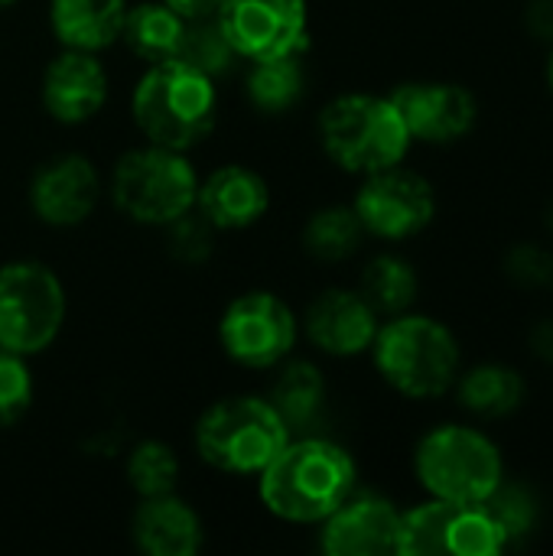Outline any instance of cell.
I'll use <instances>...</instances> for the list:
<instances>
[{"label": "cell", "mask_w": 553, "mask_h": 556, "mask_svg": "<svg viewBox=\"0 0 553 556\" xmlns=\"http://www.w3.org/2000/svg\"><path fill=\"white\" fill-rule=\"evenodd\" d=\"M378 313L359 290H326L319 293L303 319L306 339L332 358L365 355L378 336Z\"/></svg>", "instance_id": "obj_16"}, {"label": "cell", "mask_w": 553, "mask_h": 556, "mask_svg": "<svg viewBox=\"0 0 553 556\" xmlns=\"http://www.w3.org/2000/svg\"><path fill=\"white\" fill-rule=\"evenodd\" d=\"M359 293L378 316H401L417 303L420 280L411 261L398 254H378L365 264Z\"/></svg>", "instance_id": "obj_25"}, {"label": "cell", "mask_w": 553, "mask_h": 556, "mask_svg": "<svg viewBox=\"0 0 553 556\" xmlns=\"http://www.w3.org/2000/svg\"><path fill=\"white\" fill-rule=\"evenodd\" d=\"M316 130L323 153L352 176H372L404 163L414 143L394 101L388 94L368 91L332 98L319 111Z\"/></svg>", "instance_id": "obj_4"}, {"label": "cell", "mask_w": 553, "mask_h": 556, "mask_svg": "<svg viewBox=\"0 0 553 556\" xmlns=\"http://www.w3.org/2000/svg\"><path fill=\"white\" fill-rule=\"evenodd\" d=\"M372 358L388 388L411 401L443 397L460 378V342L433 316L401 313L378 326Z\"/></svg>", "instance_id": "obj_3"}, {"label": "cell", "mask_w": 553, "mask_h": 556, "mask_svg": "<svg viewBox=\"0 0 553 556\" xmlns=\"http://www.w3.org/2000/svg\"><path fill=\"white\" fill-rule=\"evenodd\" d=\"M127 0H49V26L62 49L104 52L121 42Z\"/></svg>", "instance_id": "obj_19"}, {"label": "cell", "mask_w": 553, "mask_h": 556, "mask_svg": "<svg viewBox=\"0 0 553 556\" xmlns=\"http://www.w3.org/2000/svg\"><path fill=\"white\" fill-rule=\"evenodd\" d=\"M166 7H173L183 20H202V16H218L222 0H163Z\"/></svg>", "instance_id": "obj_34"}, {"label": "cell", "mask_w": 553, "mask_h": 556, "mask_svg": "<svg viewBox=\"0 0 553 556\" xmlns=\"http://www.w3.org/2000/svg\"><path fill=\"white\" fill-rule=\"evenodd\" d=\"M456 397L460 404L482 417V420H502L512 417L515 410H521L525 397H528V384L525 378L499 362H486L469 368L463 378H456Z\"/></svg>", "instance_id": "obj_21"}, {"label": "cell", "mask_w": 553, "mask_h": 556, "mask_svg": "<svg viewBox=\"0 0 553 556\" xmlns=\"http://www.w3.org/2000/svg\"><path fill=\"white\" fill-rule=\"evenodd\" d=\"M130 538L147 556H196L205 547V525L176 492L140 498L130 518Z\"/></svg>", "instance_id": "obj_18"}, {"label": "cell", "mask_w": 553, "mask_h": 556, "mask_svg": "<svg viewBox=\"0 0 553 556\" xmlns=\"http://www.w3.org/2000/svg\"><path fill=\"white\" fill-rule=\"evenodd\" d=\"M218 20L244 62L303 55L310 46L306 0H222Z\"/></svg>", "instance_id": "obj_11"}, {"label": "cell", "mask_w": 553, "mask_h": 556, "mask_svg": "<svg viewBox=\"0 0 553 556\" xmlns=\"http://www.w3.org/2000/svg\"><path fill=\"white\" fill-rule=\"evenodd\" d=\"M244 91L254 111L261 114H287L306 94V65L300 55H280L267 62H251L244 78Z\"/></svg>", "instance_id": "obj_23"}, {"label": "cell", "mask_w": 553, "mask_h": 556, "mask_svg": "<svg viewBox=\"0 0 553 556\" xmlns=\"http://www.w3.org/2000/svg\"><path fill=\"white\" fill-rule=\"evenodd\" d=\"M199 173L186 153L166 147L127 150L111 173V202L147 228H166L196 208Z\"/></svg>", "instance_id": "obj_6"}, {"label": "cell", "mask_w": 553, "mask_h": 556, "mask_svg": "<svg viewBox=\"0 0 553 556\" xmlns=\"http://www.w3.org/2000/svg\"><path fill=\"white\" fill-rule=\"evenodd\" d=\"M108 94H111L108 68L101 65L98 52H81V49H62L59 55H52L39 81V98L46 114L65 127H78L91 121L108 104Z\"/></svg>", "instance_id": "obj_14"}, {"label": "cell", "mask_w": 553, "mask_h": 556, "mask_svg": "<svg viewBox=\"0 0 553 556\" xmlns=\"http://www.w3.org/2000/svg\"><path fill=\"white\" fill-rule=\"evenodd\" d=\"M525 26L535 39L553 42V0H531L525 10Z\"/></svg>", "instance_id": "obj_33"}, {"label": "cell", "mask_w": 553, "mask_h": 556, "mask_svg": "<svg viewBox=\"0 0 553 556\" xmlns=\"http://www.w3.org/2000/svg\"><path fill=\"white\" fill-rule=\"evenodd\" d=\"M287 440L290 427L261 394H235L212 404L192 433L199 459L209 469L238 479H257Z\"/></svg>", "instance_id": "obj_5"}, {"label": "cell", "mask_w": 553, "mask_h": 556, "mask_svg": "<svg viewBox=\"0 0 553 556\" xmlns=\"http://www.w3.org/2000/svg\"><path fill=\"white\" fill-rule=\"evenodd\" d=\"M166 231H169V254L183 264H199L215 248V228L196 208L176 218L173 225H166Z\"/></svg>", "instance_id": "obj_31"}, {"label": "cell", "mask_w": 553, "mask_h": 556, "mask_svg": "<svg viewBox=\"0 0 553 556\" xmlns=\"http://www.w3.org/2000/svg\"><path fill=\"white\" fill-rule=\"evenodd\" d=\"M531 345H535V352H541L544 358H553V319L538 323V329L531 332Z\"/></svg>", "instance_id": "obj_35"}, {"label": "cell", "mask_w": 553, "mask_h": 556, "mask_svg": "<svg viewBox=\"0 0 553 556\" xmlns=\"http://www.w3.org/2000/svg\"><path fill=\"white\" fill-rule=\"evenodd\" d=\"M65 287L39 261L0 267V349L23 358L42 355L65 326Z\"/></svg>", "instance_id": "obj_8"}, {"label": "cell", "mask_w": 553, "mask_h": 556, "mask_svg": "<svg viewBox=\"0 0 553 556\" xmlns=\"http://www.w3.org/2000/svg\"><path fill=\"white\" fill-rule=\"evenodd\" d=\"M127 485L140 495V498H153V495H166L176 492L179 482V456L169 443L160 440H143L127 453V466H124Z\"/></svg>", "instance_id": "obj_28"}, {"label": "cell", "mask_w": 553, "mask_h": 556, "mask_svg": "<svg viewBox=\"0 0 553 556\" xmlns=\"http://www.w3.org/2000/svg\"><path fill=\"white\" fill-rule=\"evenodd\" d=\"M10 3H16V0H0V7H10Z\"/></svg>", "instance_id": "obj_38"}, {"label": "cell", "mask_w": 553, "mask_h": 556, "mask_svg": "<svg viewBox=\"0 0 553 556\" xmlns=\"http://www.w3.org/2000/svg\"><path fill=\"white\" fill-rule=\"evenodd\" d=\"M362 179L365 182L359 186L352 208L365 235L381 241H407L430 228L437 215V192L420 173L398 163Z\"/></svg>", "instance_id": "obj_10"}, {"label": "cell", "mask_w": 553, "mask_h": 556, "mask_svg": "<svg viewBox=\"0 0 553 556\" xmlns=\"http://www.w3.org/2000/svg\"><path fill=\"white\" fill-rule=\"evenodd\" d=\"M365 241V228L352 205H326L303 225V251L316 261H349Z\"/></svg>", "instance_id": "obj_26"}, {"label": "cell", "mask_w": 553, "mask_h": 556, "mask_svg": "<svg viewBox=\"0 0 553 556\" xmlns=\"http://www.w3.org/2000/svg\"><path fill=\"white\" fill-rule=\"evenodd\" d=\"M36 397V381L29 371V358L0 349V430L20 424Z\"/></svg>", "instance_id": "obj_30"}, {"label": "cell", "mask_w": 553, "mask_h": 556, "mask_svg": "<svg viewBox=\"0 0 553 556\" xmlns=\"http://www.w3.org/2000/svg\"><path fill=\"white\" fill-rule=\"evenodd\" d=\"M463 505L427 498L424 505L401 511V538L398 554L401 556H453V538Z\"/></svg>", "instance_id": "obj_24"}, {"label": "cell", "mask_w": 553, "mask_h": 556, "mask_svg": "<svg viewBox=\"0 0 553 556\" xmlns=\"http://www.w3.org/2000/svg\"><path fill=\"white\" fill-rule=\"evenodd\" d=\"M300 339V319L271 290L235 296L218 319L222 352L248 371H274L287 362Z\"/></svg>", "instance_id": "obj_9"}, {"label": "cell", "mask_w": 553, "mask_h": 556, "mask_svg": "<svg viewBox=\"0 0 553 556\" xmlns=\"http://www.w3.org/2000/svg\"><path fill=\"white\" fill-rule=\"evenodd\" d=\"M551 283H553V280H551Z\"/></svg>", "instance_id": "obj_39"}, {"label": "cell", "mask_w": 553, "mask_h": 556, "mask_svg": "<svg viewBox=\"0 0 553 556\" xmlns=\"http://www.w3.org/2000/svg\"><path fill=\"white\" fill-rule=\"evenodd\" d=\"M271 208V186L267 179L241 163L218 166L205 179H199L196 212L215 231H241L257 225Z\"/></svg>", "instance_id": "obj_17"}, {"label": "cell", "mask_w": 553, "mask_h": 556, "mask_svg": "<svg viewBox=\"0 0 553 556\" xmlns=\"http://www.w3.org/2000/svg\"><path fill=\"white\" fill-rule=\"evenodd\" d=\"M130 117L147 143L189 153L215 130V78L196 72L179 59L153 62L134 85Z\"/></svg>", "instance_id": "obj_2"}, {"label": "cell", "mask_w": 553, "mask_h": 556, "mask_svg": "<svg viewBox=\"0 0 553 556\" xmlns=\"http://www.w3.org/2000/svg\"><path fill=\"white\" fill-rule=\"evenodd\" d=\"M277 378L271 384L267 401L277 407L284 424L290 427V437L313 433V427L323 420L326 410V378L310 362H280Z\"/></svg>", "instance_id": "obj_20"}, {"label": "cell", "mask_w": 553, "mask_h": 556, "mask_svg": "<svg viewBox=\"0 0 553 556\" xmlns=\"http://www.w3.org/2000/svg\"><path fill=\"white\" fill-rule=\"evenodd\" d=\"M29 208L49 228H78L101 199V176L81 153H59L29 176Z\"/></svg>", "instance_id": "obj_13"}, {"label": "cell", "mask_w": 553, "mask_h": 556, "mask_svg": "<svg viewBox=\"0 0 553 556\" xmlns=\"http://www.w3.org/2000/svg\"><path fill=\"white\" fill-rule=\"evenodd\" d=\"M359 485V466L329 437L300 433L257 476L261 505L287 525H323Z\"/></svg>", "instance_id": "obj_1"}, {"label": "cell", "mask_w": 553, "mask_h": 556, "mask_svg": "<svg viewBox=\"0 0 553 556\" xmlns=\"http://www.w3.org/2000/svg\"><path fill=\"white\" fill-rule=\"evenodd\" d=\"M414 476L430 498L479 505L505 479V463L482 430L443 424L420 437L414 450Z\"/></svg>", "instance_id": "obj_7"}, {"label": "cell", "mask_w": 553, "mask_h": 556, "mask_svg": "<svg viewBox=\"0 0 553 556\" xmlns=\"http://www.w3.org/2000/svg\"><path fill=\"white\" fill-rule=\"evenodd\" d=\"M319 528L326 556H391L398 554L401 511L381 495L352 492Z\"/></svg>", "instance_id": "obj_15"}, {"label": "cell", "mask_w": 553, "mask_h": 556, "mask_svg": "<svg viewBox=\"0 0 553 556\" xmlns=\"http://www.w3.org/2000/svg\"><path fill=\"white\" fill-rule=\"evenodd\" d=\"M176 59L192 65L196 72H202L209 78L231 75L238 68V62H241V55H238L235 42L228 39V33H225L218 16L186 20Z\"/></svg>", "instance_id": "obj_27"}, {"label": "cell", "mask_w": 553, "mask_h": 556, "mask_svg": "<svg viewBox=\"0 0 553 556\" xmlns=\"http://www.w3.org/2000/svg\"><path fill=\"white\" fill-rule=\"evenodd\" d=\"M548 225H551V231H553V205H551V212H548Z\"/></svg>", "instance_id": "obj_37"}, {"label": "cell", "mask_w": 553, "mask_h": 556, "mask_svg": "<svg viewBox=\"0 0 553 556\" xmlns=\"http://www.w3.org/2000/svg\"><path fill=\"white\" fill-rule=\"evenodd\" d=\"M505 270L521 287H544L553 280V257L538 244H518L508 251Z\"/></svg>", "instance_id": "obj_32"}, {"label": "cell", "mask_w": 553, "mask_h": 556, "mask_svg": "<svg viewBox=\"0 0 553 556\" xmlns=\"http://www.w3.org/2000/svg\"><path fill=\"white\" fill-rule=\"evenodd\" d=\"M479 505L495 521V528L502 531L508 547L525 541L535 531V525H538V498L531 495V489H525L518 482H505L502 479L495 485V492L486 502H479Z\"/></svg>", "instance_id": "obj_29"}, {"label": "cell", "mask_w": 553, "mask_h": 556, "mask_svg": "<svg viewBox=\"0 0 553 556\" xmlns=\"http://www.w3.org/2000/svg\"><path fill=\"white\" fill-rule=\"evenodd\" d=\"M548 85H551V94H553V52H551V62H548Z\"/></svg>", "instance_id": "obj_36"}, {"label": "cell", "mask_w": 553, "mask_h": 556, "mask_svg": "<svg viewBox=\"0 0 553 556\" xmlns=\"http://www.w3.org/2000/svg\"><path fill=\"white\" fill-rule=\"evenodd\" d=\"M388 98L401 111L411 140L447 147L463 140L479 121L476 94L456 81H404Z\"/></svg>", "instance_id": "obj_12"}, {"label": "cell", "mask_w": 553, "mask_h": 556, "mask_svg": "<svg viewBox=\"0 0 553 556\" xmlns=\"http://www.w3.org/2000/svg\"><path fill=\"white\" fill-rule=\"evenodd\" d=\"M183 26H186V20L163 0H140L134 7L127 3L121 42L147 65L166 62V59H176Z\"/></svg>", "instance_id": "obj_22"}]
</instances>
